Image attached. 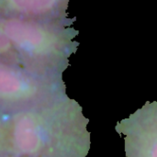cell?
<instances>
[{
    "instance_id": "6da1fadb",
    "label": "cell",
    "mask_w": 157,
    "mask_h": 157,
    "mask_svg": "<svg viewBox=\"0 0 157 157\" xmlns=\"http://www.w3.org/2000/svg\"><path fill=\"white\" fill-rule=\"evenodd\" d=\"M9 153L24 157H86L89 120L68 96L48 106L7 117Z\"/></svg>"
},
{
    "instance_id": "277c9868",
    "label": "cell",
    "mask_w": 157,
    "mask_h": 157,
    "mask_svg": "<svg viewBox=\"0 0 157 157\" xmlns=\"http://www.w3.org/2000/svg\"><path fill=\"white\" fill-rule=\"evenodd\" d=\"M115 131L125 136L126 157H157V101L118 121Z\"/></svg>"
},
{
    "instance_id": "5b68a950",
    "label": "cell",
    "mask_w": 157,
    "mask_h": 157,
    "mask_svg": "<svg viewBox=\"0 0 157 157\" xmlns=\"http://www.w3.org/2000/svg\"><path fill=\"white\" fill-rule=\"evenodd\" d=\"M67 0H0V17L61 20L67 18Z\"/></svg>"
},
{
    "instance_id": "7a4b0ae2",
    "label": "cell",
    "mask_w": 157,
    "mask_h": 157,
    "mask_svg": "<svg viewBox=\"0 0 157 157\" xmlns=\"http://www.w3.org/2000/svg\"><path fill=\"white\" fill-rule=\"evenodd\" d=\"M75 17L33 20L0 17V29L17 51L25 68L52 75H63L79 42V30L72 27Z\"/></svg>"
},
{
    "instance_id": "52a82bcc",
    "label": "cell",
    "mask_w": 157,
    "mask_h": 157,
    "mask_svg": "<svg viewBox=\"0 0 157 157\" xmlns=\"http://www.w3.org/2000/svg\"><path fill=\"white\" fill-rule=\"evenodd\" d=\"M9 153V122L7 117L0 118V156Z\"/></svg>"
},
{
    "instance_id": "ba28073f",
    "label": "cell",
    "mask_w": 157,
    "mask_h": 157,
    "mask_svg": "<svg viewBox=\"0 0 157 157\" xmlns=\"http://www.w3.org/2000/svg\"><path fill=\"white\" fill-rule=\"evenodd\" d=\"M0 157H24V156H18V155H5Z\"/></svg>"
},
{
    "instance_id": "8992f818",
    "label": "cell",
    "mask_w": 157,
    "mask_h": 157,
    "mask_svg": "<svg viewBox=\"0 0 157 157\" xmlns=\"http://www.w3.org/2000/svg\"><path fill=\"white\" fill-rule=\"evenodd\" d=\"M0 62L24 67L22 60L12 42L0 29ZM25 68V67H24Z\"/></svg>"
},
{
    "instance_id": "3957f363",
    "label": "cell",
    "mask_w": 157,
    "mask_h": 157,
    "mask_svg": "<svg viewBox=\"0 0 157 157\" xmlns=\"http://www.w3.org/2000/svg\"><path fill=\"white\" fill-rule=\"evenodd\" d=\"M65 97L63 75L0 62V118L45 107Z\"/></svg>"
}]
</instances>
